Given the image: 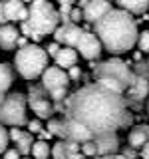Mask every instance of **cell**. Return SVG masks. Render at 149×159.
<instances>
[{
    "instance_id": "1",
    "label": "cell",
    "mask_w": 149,
    "mask_h": 159,
    "mask_svg": "<svg viewBox=\"0 0 149 159\" xmlns=\"http://www.w3.org/2000/svg\"><path fill=\"white\" fill-rule=\"evenodd\" d=\"M66 119L76 121L92 137H97L129 127L133 116L127 109L123 93L96 82L79 88L66 99Z\"/></svg>"
},
{
    "instance_id": "2",
    "label": "cell",
    "mask_w": 149,
    "mask_h": 159,
    "mask_svg": "<svg viewBox=\"0 0 149 159\" xmlns=\"http://www.w3.org/2000/svg\"><path fill=\"white\" fill-rule=\"evenodd\" d=\"M93 34L109 54H125L137 44L139 30L133 16L121 8L109 10L103 18L93 24Z\"/></svg>"
},
{
    "instance_id": "3",
    "label": "cell",
    "mask_w": 149,
    "mask_h": 159,
    "mask_svg": "<svg viewBox=\"0 0 149 159\" xmlns=\"http://www.w3.org/2000/svg\"><path fill=\"white\" fill-rule=\"evenodd\" d=\"M93 78L97 84H103L106 88L113 89L117 93H123L131 88L135 74L129 70V66L119 58H109L93 68Z\"/></svg>"
},
{
    "instance_id": "4",
    "label": "cell",
    "mask_w": 149,
    "mask_h": 159,
    "mask_svg": "<svg viewBox=\"0 0 149 159\" xmlns=\"http://www.w3.org/2000/svg\"><path fill=\"white\" fill-rule=\"evenodd\" d=\"M28 26L32 28V40L40 42L42 38L56 32L60 26V14L48 0H32L28 6Z\"/></svg>"
},
{
    "instance_id": "5",
    "label": "cell",
    "mask_w": 149,
    "mask_h": 159,
    "mask_svg": "<svg viewBox=\"0 0 149 159\" xmlns=\"http://www.w3.org/2000/svg\"><path fill=\"white\" fill-rule=\"evenodd\" d=\"M14 68L24 80H36L42 78L44 70L48 68V54L38 44H28L24 48H18L14 56Z\"/></svg>"
},
{
    "instance_id": "6",
    "label": "cell",
    "mask_w": 149,
    "mask_h": 159,
    "mask_svg": "<svg viewBox=\"0 0 149 159\" xmlns=\"http://www.w3.org/2000/svg\"><path fill=\"white\" fill-rule=\"evenodd\" d=\"M26 107H28V99L24 93L20 92L8 93L4 98V102L0 103V125L22 127L24 123H28Z\"/></svg>"
},
{
    "instance_id": "7",
    "label": "cell",
    "mask_w": 149,
    "mask_h": 159,
    "mask_svg": "<svg viewBox=\"0 0 149 159\" xmlns=\"http://www.w3.org/2000/svg\"><path fill=\"white\" fill-rule=\"evenodd\" d=\"M70 78H68V72L58 66H48L42 74V88L44 92L48 93V98L52 102H62L68 93V86H70Z\"/></svg>"
},
{
    "instance_id": "8",
    "label": "cell",
    "mask_w": 149,
    "mask_h": 159,
    "mask_svg": "<svg viewBox=\"0 0 149 159\" xmlns=\"http://www.w3.org/2000/svg\"><path fill=\"white\" fill-rule=\"evenodd\" d=\"M28 106L32 109V113H36L38 119H52L56 113V106L54 102L48 98V93L44 92L42 86H34L30 84L28 88Z\"/></svg>"
},
{
    "instance_id": "9",
    "label": "cell",
    "mask_w": 149,
    "mask_h": 159,
    "mask_svg": "<svg viewBox=\"0 0 149 159\" xmlns=\"http://www.w3.org/2000/svg\"><path fill=\"white\" fill-rule=\"evenodd\" d=\"M74 50H76L78 56H82L84 60H97L102 56V52H103V46H102V42L97 40V36L93 32L84 30V32L79 34Z\"/></svg>"
},
{
    "instance_id": "10",
    "label": "cell",
    "mask_w": 149,
    "mask_h": 159,
    "mask_svg": "<svg viewBox=\"0 0 149 159\" xmlns=\"http://www.w3.org/2000/svg\"><path fill=\"white\" fill-rule=\"evenodd\" d=\"M84 32V28H79L78 24H62V26L56 28V32L52 34L54 42H58L60 46H66V48H74L79 38V34Z\"/></svg>"
},
{
    "instance_id": "11",
    "label": "cell",
    "mask_w": 149,
    "mask_h": 159,
    "mask_svg": "<svg viewBox=\"0 0 149 159\" xmlns=\"http://www.w3.org/2000/svg\"><path fill=\"white\" fill-rule=\"evenodd\" d=\"M82 145L68 139H60L52 145V159H84V153L79 151Z\"/></svg>"
},
{
    "instance_id": "12",
    "label": "cell",
    "mask_w": 149,
    "mask_h": 159,
    "mask_svg": "<svg viewBox=\"0 0 149 159\" xmlns=\"http://www.w3.org/2000/svg\"><path fill=\"white\" fill-rule=\"evenodd\" d=\"M10 135V141L14 143V149L20 153V155H26L28 153H32V145H34V135L28 131V129H20V127H12L8 131Z\"/></svg>"
},
{
    "instance_id": "13",
    "label": "cell",
    "mask_w": 149,
    "mask_h": 159,
    "mask_svg": "<svg viewBox=\"0 0 149 159\" xmlns=\"http://www.w3.org/2000/svg\"><path fill=\"white\" fill-rule=\"evenodd\" d=\"M109 10H113L111 2H107V0H89L86 6L82 8L84 12V20L89 24H96L99 18H103Z\"/></svg>"
},
{
    "instance_id": "14",
    "label": "cell",
    "mask_w": 149,
    "mask_h": 159,
    "mask_svg": "<svg viewBox=\"0 0 149 159\" xmlns=\"http://www.w3.org/2000/svg\"><path fill=\"white\" fill-rule=\"evenodd\" d=\"M145 98H149V80L145 76H137V74H135V80H133L131 88L127 89V99H125V102L139 103V102H143Z\"/></svg>"
},
{
    "instance_id": "15",
    "label": "cell",
    "mask_w": 149,
    "mask_h": 159,
    "mask_svg": "<svg viewBox=\"0 0 149 159\" xmlns=\"http://www.w3.org/2000/svg\"><path fill=\"white\" fill-rule=\"evenodd\" d=\"M93 143H96L97 155H113L119 149L117 133H102V135L93 137Z\"/></svg>"
},
{
    "instance_id": "16",
    "label": "cell",
    "mask_w": 149,
    "mask_h": 159,
    "mask_svg": "<svg viewBox=\"0 0 149 159\" xmlns=\"http://www.w3.org/2000/svg\"><path fill=\"white\" fill-rule=\"evenodd\" d=\"M4 12L8 22H26L28 20V6L22 0H4Z\"/></svg>"
},
{
    "instance_id": "17",
    "label": "cell",
    "mask_w": 149,
    "mask_h": 159,
    "mask_svg": "<svg viewBox=\"0 0 149 159\" xmlns=\"http://www.w3.org/2000/svg\"><path fill=\"white\" fill-rule=\"evenodd\" d=\"M18 38H20V30L14 24H2L0 26V48L4 52L18 48Z\"/></svg>"
},
{
    "instance_id": "18",
    "label": "cell",
    "mask_w": 149,
    "mask_h": 159,
    "mask_svg": "<svg viewBox=\"0 0 149 159\" xmlns=\"http://www.w3.org/2000/svg\"><path fill=\"white\" fill-rule=\"evenodd\" d=\"M127 143L131 149H141L145 143H149V125H135L131 127V131H129L127 135Z\"/></svg>"
},
{
    "instance_id": "19",
    "label": "cell",
    "mask_w": 149,
    "mask_h": 159,
    "mask_svg": "<svg viewBox=\"0 0 149 159\" xmlns=\"http://www.w3.org/2000/svg\"><path fill=\"white\" fill-rule=\"evenodd\" d=\"M78 52L74 48H66V46H62L60 48V52L56 54V66L58 68H62V70H70V68H74L78 64Z\"/></svg>"
},
{
    "instance_id": "20",
    "label": "cell",
    "mask_w": 149,
    "mask_h": 159,
    "mask_svg": "<svg viewBox=\"0 0 149 159\" xmlns=\"http://www.w3.org/2000/svg\"><path fill=\"white\" fill-rule=\"evenodd\" d=\"M113 2L129 14H145L149 8V0H113Z\"/></svg>"
},
{
    "instance_id": "21",
    "label": "cell",
    "mask_w": 149,
    "mask_h": 159,
    "mask_svg": "<svg viewBox=\"0 0 149 159\" xmlns=\"http://www.w3.org/2000/svg\"><path fill=\"white\" fill-rule=\"evenodd\" d=\"M14 82V70L10 64H0V93L2 96H6V92L10 89V86H12Z\"/></svg>"
},
{
    "instance_id": "22",
    "label": "cell",
    "mask_w": 149,
    "mask_h": 159,
    "mask_svg": "<svg viewBox=\"0 0 149 159\" xmlns=\"http://www.w3.org/2000/svg\"><path fill=\"white\" fill-rule=\"evenodd\" d=\"M50 155H52V145H50L48 141H42V139L34 141L32 159H50Z\"/></svg>"
},
{
    "instance_id": "23",
    "label": "cell",
    "mask_w": 149,
    "mask_h": 159,
    "mask_svg": "<svg viewBox=\"0 0 149 159\" xmlns=\"http://www.w3.org/2000/svg\"><path fill=\"white\" fill-rule=\"evenodd\" d=\"M48 131L52 135H58L60 139H66V131H64V119H48Z\"/></svg>"
},
{
    "instance_id": "24",
    "label": "cell",
    "mask_w": 149,
    "mask_h": 159,
    "mask_svg": "<svg viewBox=\"0 0 149 159\" xmlns=\"http://www.w3.org/2000/svg\"><path fill=\"white\" fill-rule=\"evenodd\" d=\"M137 46H139V50H141V52L149 54V30H143V32H139Z\"/></svg>"
},
{
    "instance_id": "25",
    "label": "cell",
    "mask_w": 149,
    "mask_h": 159,
    "mask_svg": "<svg viewBox=\"0 0 149 159\" xmlns=\"http://www.w3.org/2000/svg\"><path fill=\"white\" fill-rule=\"evenodd\" d=\"M8 143H10V135H8L6 127L0 125V155H2V153L8 149Z\"/></svg>"
},
{
    "instance_id": "26",
    "label": "cell",
    "mask_w": 149,
    "mask_h": 159,
    "mask_svg": "<svg viewBox=\"0 0 149 159\" xmlns=\"http://www.w3.org/2000/svg\"><path fill=\"white\" fill-rule=\"evenodd\" d=\"M42 123H40V119H32V121H28V131L32 133V135H36V133H42Z\"/></svg>"
},
{
    "instance_id": "27",
    "label": "cell",
    "mask_w": 149,
    "mask_h": 159,
    "mask_svg": "<svg viewBox=\"0 0 149 159\" xmlns=\"http://www.w3.org/2000/svg\"><path fill=\"white\" fill-rule=\"evenodd\" d=\"M68 78H70V82H78V80L82 78V70H79V66L70 68L68 70Z\"/></svg>"
},
{
    "instance_id": "28",
    "label": "cell",
    "mask_w": 149,
    "mask_h": 159,
    "mask_svg": "<svg viewBox=\"0 0 149 159\" xmlns=\"http://www.w3.org/2000/svg\"><path fill=\"white\" fill-rule=\"evenodd\" d=\"M79 20H84V12H82L79 8H72V14H70V22L76 24V22H79Z\"/></svg>"
},
{
    "instance_id": "29",
    "label": "cell",
    "mask_w": 149,
    "mask_h": 159,
    "mask_svg": "<svg viewBox=\"0 0 149 159\" xmlns=\"http://www.w3.org/2000/svg\"><path fill=\"white\" fill-rule=\"evenodd\" d=\"M60 48H62V46H60L58 42H52V44H48L46 54H48V56H52V58H56V54L60 52Z\"/></svg>"
},
{
    "instance_id": "30",
    "label": "cell",
    "mask_w": 149,
    "mask_h": 159,
    "mask_svg": "<svg viewBox=\"0 0 149 159\" xmlns=\"http://www.w3.org/2000/svg\"><path fill=\"white\" fill-rule=\"evenodd\" d=\"M2 159H22V157H20V153L12 147V149H6V151L2 153Z\"/></svg>"
},
{
    "instance_id": "31",
    "label": "cell",
    "mask_w": 149,
    "mask_h": 159,
    "mask_svg": "<svg viewBox=\"0 0 149 159\" xmlns=\"http://www.w3.org/2000/svg\"><path fill=\"white\" fill-rule=\"evenodd\" d=\"M2 24H8V20H6V12H4V0H0V26Z\"/></svg>"
},
{
    "instance_id": "32",
    "label": "cell",
    "mask_w": 149,
    "mask_h": 159,
    "mask_svg": "<svg viewBox=\"0 0 149 159\" xmlns=\"http://www.w3.org/2000/svg\"><path fill=\"white\" fill-rule=\"evenodd\" d=\"M92 159H125L123 155H119V153H113V155H96Z\"/></svg>"
},
{
    "instance_id": "33",
    "label": "cell",
    "mask_w": 149,
    "mask_h": 159,
    "mask_svg": "<svg viewBox=\"0 0 149 159\" xmlns=\"http://www.w3.org/2000/svg\"><path fill=\"white\" fill-rule=\"evenodd\" d=\"M141 159H149V143L141 147Z\"/></svg>"
},
{
    "instance_id": "34",
    "label": "cell",
    "mask_w": 149,
    "mask_h": 159,
    "mask_svg": "<svg viewBox=\"0 0 149 159\" xmlns=\"http://www.w3.org/2000/svg\"><path fill=\"white\" fill-rule=\"evenodd\" d=\"M88 2H89V0H82V2H79V6H82V8H84V6H86V4H88Z\"/></svg>"
},
{
    "instance_id": "35",
    "label": "cell",
    "mask_w": 149,
    "mask_h": 159,
    "mask_svg": "<svg viewBox=\"0 0 149 159\" xmlns=\"http://www.w3.org/2000/svg\"><path fill=\"white\" fill-rule=\"evenodd\" d=\"M4 98H6V96H2V93H0V103H2V102H4Z\"/></svg>"
},
{
    "instance_id": "36",
    "label": "cell",
    "mask_w": 149,
    "mask_h": 159,
    "mask_svg": "<svg viewBox=\"0 0 149 159\" xmlns=\"http://www.w3.org/2000/svg\"><path fill=\"white\" fill-rule=\"evenodd\" d=\"M22 2H24V4H26V2H32V0H22Z\"/></svg>"
},
{
    "instance_id": "37",
    "label": "cell",
    "mask_w": 149,
    "mask_h": 159,
    "mask_svg": "<svg viewBox=\"0 0 149 159\" xmlns=\"http://www.w3.org/2000/svg\"><path fill=\"white\" fill-rule=\"evenodd\" d=\"M147 113H149V102H147Z\"/></svg>"
},
{
    "instance_id": "38",
    "label": "cell",
    "mask_w": 149,
    "mask_h": 159,
    "mask_svg": "<svg viewBox=\"0 0 149 159\" xmlns=\"http://www.w3.org/2000/svg\"><path fill=\"white\" fill-rule=\"evenodd\" d=\"M24 159H32V157H24Z\"/></svg>"
}]
</instances>
